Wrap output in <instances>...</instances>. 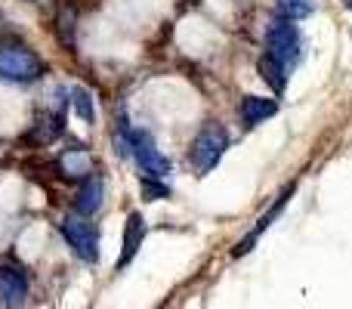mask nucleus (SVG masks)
<instances>
[{
    "instance_id": "nucleus-6",
    "label": "nucleus",
    "mask_w": 352,
    "mask_h": 309,
    "mask_svg": "<svg viewBox=\"0 0 352 309\" xmlns=\"http://www.w3.org/2000/svg\"><path fill=\"white\" fill-rule=\"evenodd\" d=\"M28 297V275L19 263L3 260L0 263V303L3 306H22Z\"/></svg>"
},
{
    "instance_id": "nucleus-7",
    "label": "nucleus",
    "mask_w": 352,
    "mask_h": 309,
    "mask_svg": "<svg viewBox=\"0 0 352 309\" xmlns=\"http://www.w3.org/2000/svg\"><path fill=\"white\" fill-rule=\"evenodd\" d=\"M291 195H294V186H287V189H285V192H281V195H278V201H275V204H272V207H269V211H266V213H263V217H260V220H256V226H254V229H250V235H248V238H244V242H238V248H235V251H232V257H244V254H250V251H254L256 238H260V235H263V232H266V229H269V226H272V220H275V217H278V213H281V211H285V204H287V201H291Z\"/></svg>"
},
{
    "instance_id": "nucleus-5",
    "label": "nucleus",
    "mask_w": 352,
    "mask_h": 309,
    "mask_svg": "<svg viewBox=\"0 0 352 309\" xmlns=\"http://www.w3.org/2000/svg\"><path fill=\"white\" fill-rule=\"evenodd\" d=\"M130 146H133V155H136V164L142 167L146 176H155V180H164L170 173V158L161 155L158 149L152 146L146 134H130Z\"/></svg>"
},
{
    "instance_id": "nucleus-12",
    "label": "nucleus",
    "mask_w": 352,
    "mask_h": 309,
    "mask_svg": "<svg viewBox=\"0 0 352 309\" xmlns=\"http://www.w3.org/2000/svg\"><path fill=\"white\" fill-rule=\"evenodd\" d=\"M260 78L266 81L275 93H285V87H287V65L281 59H275V56L266 50V53H263V59H260Z\"/></svg>"
},
{
    "instance_id": "nucleus-14",
    "label": "nucleus",
    "mask_w": 352,
    "mask_h": 309,
    "mask_svg": "<svg viewBox=\"0 0 352 309\" xmlns=\"http://www.w3.org/2000/svg\"><path fill=\"white\" fill-rule=\"evenodd\" d=\"M312 12V3L309 0H281V16L285 19H303V16H309Z\"/></svg>"
},
{
    "instance_id": "nucleus-8",
    "label": "nucleus",
    "mask_w": 352,
    "mask_h": 309,
    "mask_svg": "<svg viewBox=\"0 0 352 309\" xmlns=\"http://www.w3.org/2000/svg\"><path fill=\"white\" fill-rule=\"evenodd\" d=\"M102 195H105V182L99 173H90L80 186L78 198H74V211L84 213V217H93V213L102 207Z\"/></svg>"
},
{
    "instance_id": "nucleus-1",
    "label": "nucleus",
    "mask_w": 352,
    "mask_h": 309,
    "mask_svg": "<svg viewBox=\"0 0 352 309\" xmlns=\"http://www.w3.org/2000/svg\"><path fill=\"white\" fill-rule=\"evenodd\" d=\"M229 149V134H226L219 124H207L198 136H195L192 149H188V161L198 173H210L213 167L219 164V158L226 155Z\"/></svg>"
},
{
    "instance_id": "nucleus-10",
    "label": "nucleus",
    "mask_w": 352,
    "mask_h": 309,
    "mask_svg": "<svg viewBox=\"0 0 352 309\" xmlns=\"http://www.w3.org/2000/svg\"><path fill=\"white\" fill-rule=\"evenodd\" d=\"M142 238H146V220H142V213H130L127 229H124V251H121V260H118V269H124L133 260L136 251L142 248Z\"/></svg>"
},
{
    "instance_id": "nucleus-16",
    "label": "nucleus",
    "mask_w": 352,
    "mask_h": 309,
    "mask_svg": "<svg viewBox=\"0 0 352 309\" xmlns=\"http://www.w3.org/2000/svg\"><path fill=\"white\" fill-rule=\"evenodd\" d=\"M343 3H346V6H349V10H352V0H343Z\"/></svg>"
},
{
    "instance_id": "nucleus-13",
    "label": "nucleus",
    "mask_w": 352,
    "mask_h": 309,
    "mask_svg": "<svg viewBox=\"0 0 352 309\" xmlns=\"http://www.w3.org/2000/svg\"><path fill=\"white\" fill-rule=\"evenodd\" d=\"M72 103H74V111H78V118L80 121H87V124H93L96 121V109H93V96L87 90H74L72 93Z\"/></svg>"
},
{
    "instance_id": "nucleus-9",
    "label": "nucleus",
    "mask_w": 352,
    "mask_h": 309,
    "mask_svg": "<svg viewBox=\"0 0 352 309\" xmlns=\"http://www.w3.org/2000/svg\"><path fill=\"white\" fill-rule=\"evenodd\" d=\"M59 173L65 180H87L93 173V158L87 149H65L59 155Z\"/></svg>"
},
{
    "instance_id": "nucleus-2",
    "label": "nucleus",
    "mask_w": 352,
    "mask_h": 309,
    "mask_svg": "<svg viewBox=\"0 0 352 309\" xmlns=\"http://www.w3.org/2000/svg\"><path fill=\"white\" fill-rule=\"evenodd\" d=\"M62 238L84 263L99 260V232L93 229V223H87L84 213H72L62 220Z\"/></svg>"
},
{
    "instance_id": "nucleus-3",
    "label": "nucleus",
    "mask_w": 352,
    "mask_h": 309,
    "mask_svg": "<svg viewBox=\"0 0 352 309\" xmlns=\"http://www.w3.org/2000/svg\"><path fill=\"white\" fill-rule=\"evenodd\" d=\"M266 47L275 59H281L285 65H294L300 59V50H303V41H300V31L294 25V19H278V22L269 25L266 31Z\"/></svg>"
},
{
    "instance_id": "nucleus-11",
    "label": "nucleus",
    "mask_w": 352,
    "mask_h": 309,
    "mask_svg": "<svg viewBox=\"0 0 352 309\" xmlns=\"http://www.w3.org/2000/svg\"><path fill=\"white\" fill-rule=\"evenodd\" d=\"M238 111H241L244 127H256V124H263L266 118H272L275 111H278V103L266 99V96H244Z\"/></svg>"
},
{
    "instance_id": "nucleus-4",
    "label": "nucleus",
    "mask_w": 352,
    "mask_h": 309,
    "mask_svg": "<svg viewBox=\"0 0 352 309\" xmlns=\"http://www.w3.org/2000/svg\"><path fill=\"white\" fill-rule=\"evenodd\" d=\"M0 78L6 81L41 78V59L22 47H0Z\"/></svg>"
},
{
    "instance_id": "nucleus-15",
    "label": "nucleus",
    "mask_w": 352,
    "mask_h": 309,
    "mask_svg": "<svg viewBox=\"0 0 352 309\" xmlns=\"http://www.w3.org/2000/svg\"><path fill=\"white\" fill-rule=\"evenodd\" d=\"M142 195H146L148 201H158V198H167L170 189L161 186V182H155V176H146V180H142Z\"/></svg>"
}]
</instances>
